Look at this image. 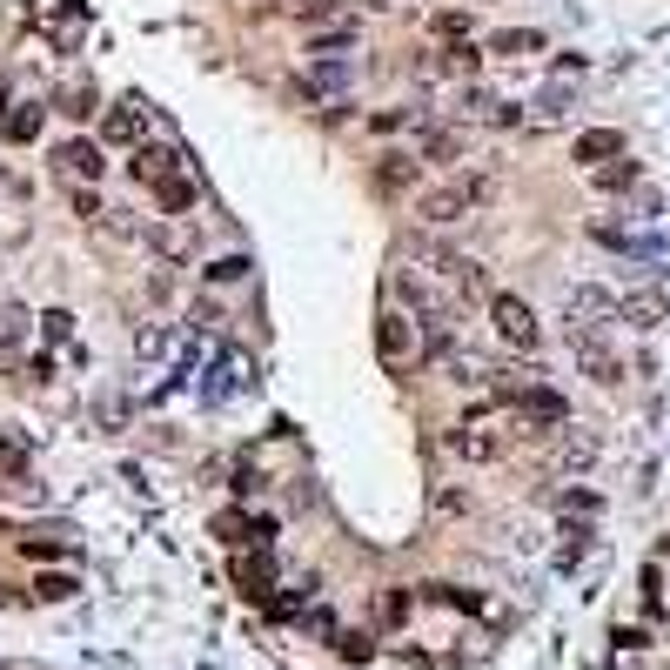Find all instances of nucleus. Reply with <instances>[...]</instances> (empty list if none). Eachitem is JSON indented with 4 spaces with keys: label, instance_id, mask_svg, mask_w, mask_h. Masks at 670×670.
Returning a JSON list of instances; mask_svg holds the SVG:
<instances>
[{
    "label": "nucleus",
    "instance_id": "obj_1",
    "mask_svg": "<svg viewBox=\"0 0 670 670\" xmlns=\"http://www.w3.org/2000/svg\"><path fill=\"white\" fill-rule=\"evenodd\" d=\"M376 356H382V369H416L423 362V322L409 309H396V302H382V315H376Z\"/></svg>",
    "mask_w": 670,
    "mask_h": 670
},
{
    "label": "nucleus",
    "instance_id": "obj_2",
    "mask_svg": "<svg viewBox=\"0 0 670 670\" xmlns=\"http://www.w3.org/2000/svg\"><path fill=\"white\" fill-rule=\"evenodd\" d=\"M490 188H496L490 175H463V181H449V188H429V195H416V222H429V228L463 222L476 201H490Z\"/></svg>",
    "mask_w": 670,
    "mask_h": 670
},
{
    "label": "nucleus",
    "instance_id": "obj_3",
    "mask_svg": "<svg viewBox=\"0 0 670 670\" xmlns=\"http://www.w3.org/2000/svg\"><path fill=\"white\" fill-rule=\"evenodd\" d=\"M490 329H496V342H510V349H523V356L543 342V329H536V309L523 302V295H490Z\"/></svg>",
    "mask_w": 670,
    "mask_h": 670
},
{
    "label": "nucleus",
    "instance_id": "obj_4",
    "mask_svg": "<svg viewBox=\"0 0 670 670\" xmlns=\"http://www.w3.org/2000/svg\"><path fill=\"white\" fill-rule=\"evenodd\" d=\"M449 449H456V456H463V463H490V456H503V436H496V429H449Z\"/></svg>",
    "mask_w": 670,
    "mask_h": 670
},
{
    "label": "nucleus",
    "instance_id": "obj_5",
    "mask_svg": "<svg viewBox=\"0 0 670 670\" xmlns=\"http://www.w3.org/2000/svg\"><path fill=\"white\" fill-rule=\"evenodd\" d=\"M617 155H624V134H617V128L577 134V161H583V168H603V161H617Z\"/></svg>",
    "mask_w": 670,
    "mask_h": 670
},
{
    "label": "nucleus",
    "instance_id": "obj_6",
    "mask_svg": "<svg viewBox=\"0 0 670 670\" xmlns=\"http://www.w3.org/2000/svg\"><path fill=\"white\" fill-rule=\"evenodd\" d=\"M148 195H155V208L161 215H188L195 208V181H181V175H161V181H148Z\"/></svg>",
    "mask_w": 670,
    "mask_h": 670
},
{
    "label": "nucleus",
    "instance_id": "obj_7",
    "mask_svg": "<svg viewBox=\"0 0 670 670\" xmlns=\"http://www.w3.org/2000/svg\"><path fill=\"white\" fill-rule=\"evenodd\" d=\"M416 188V155H382L376 161V195H409Z\"/></svg>",
    "mask_w": 670,
    "mask_h": 670
},
{
    "label": "nucleus",
    "instance_id": "obj_8",
    "mask_svg": "<svg viewBox=\"0 0 670 670\" xmlns=\"http://www.w3.org/2000/svg\"><path fill=\"white\" fill-rule=\"evenodd\" d=\"M128 168H134V181H161V175H175V168H181V155H175V148H148V141H134Z\"/></svg>",
    "mask_w": 670,
    "mask_h": 670
},
{
    "label": "nucleus",
    "instance_id": "obj_9",
    "mask_svg": "<svg viewBox=\"0 0 670 670\" xmlns=\"http://www.w3.org/2000/svg\"><path fill=\"white\" fill-rule=\"evenodd\" d=\"M617 315H624L630 329H657V322H664V295H657V289H637V295H624V302H617Z\"/></svg>",
    "mask_w": 670,
    "mask_h": 670
},
{
    "label": "nucleus",
    "instance_id": "obj_10",
    "mask_svg": "<svg viewBox=\"0 0 670 670\" xmlns=\"http://www.w3.org/2000/svg\"><path fill=\"white\" fill-rule=\"evenodd\" d=\"M101 141H121V148H134V141H141V101H121V108H108V121H101Z\"/></svg>",
    "mask_w": 670,
    "mask_h": 670
},
{
    "label": "nucleus",
    "instance_id": "obj_11",
    "mask_svg": "<svg viewBox=\"0 0 670 670\" xmlns=\"http://www.w3.org/2000/svg\"><path fill=\"white\" fill-rule=\"evenodd\" d=\"M235 583H242V597L268 603V590H275V563H268V557H242V563H235Z\"/></svg>",
    "mask_w": 670,
    "mask_h": 670
},
{
    "label": "nucleus",
    "instance_id": "obj_12",
    "mask_svg": "<svg viewBox=\"0 0 670 670\" xmlns=\"http://www.w3.org/2000/svg\"><path fill=\"white\" fill-rule=\"evenodd\" d=\"M61 168H67V175H81V181H101V168H108V161H101V141H67V148H61Z\"/></svg>",
    "mask_w": 670,
    "mask_h": 670
},
{
    "label": "nucleus",
    "instance_id": "obj_13",
    "mask_svg": "<svg viewBox=\"0 0 670 670\" xmlns=\"http://www.w3.org/2000/svg\"><path fill=\"white\" fill-rule=\"evenodd\" d=\"M456 155H463V134L456 128H429L416 141V161H456Z\"/></svg>",
    "mask_w": 670,
    "mask_h": 670
},
{
    "label": "nucleus",
    "instance_id": "obj_14",
    "mask_svg": "<svg viewBox=\"0 0 670 670\" xmlns=\"http://www.w3.org/2000/svg\"><path fill=\"white\" fill-rule=\"evenodd\" d=\"M490 47H496V54H516V61H523V54H543V34H536V27H503Z\"/></svg>",
    "mask_w": 670,
    "mask_h": 670
},
{
    "label": "nucleus",
    "instance_id": "obj_15",
    "mask_svg": "<svg viewBox=\"0 0 670 670\" xmlns=\"http://www.w3.org/2000/svg\"><path fill=\"white\" fill-rule=\"evenodd\" d=\"M34 597H41V603H67V597H81V583L67 577V570H47V577L34 583Z\"/></svg>",
    "mask_w": 670,
    "mask_h": 670
},
{
    "label": "nucleus",
    "instance_id": "obj_16",
    "mask_svg": "<svg viewBox=\"0 0 670 670\" xmlns=\"http://www.w3.org/2000/svg\"><path fill=\"white\" fill-rule=\"evenodd\" d=\"M590 175H597V188H610V195H617V188H630V181H637V161H603V168H590Z\"/></svg>",
    "mask_w": 670,
    "mask_h": 670
},
{
    "label": "nucleus",
    "instance_id": "obj_17",
    "mask_svg": "<svg viewBox=\"0 0 670 670\" xmlns=\"http://www.w3.org/2000/svg\"><path fill=\"white\" fill-rule=\"evenodd\" d=\"M402 617H409V590H382V597H376V624L396 630Z\"/></svg>",
    "mask_w": 670,
    "mask_h": 670
},
{
    "label": "nucleus",
    "instance_id": "obj_18",
    "mask_svg": "<svg viewBox=\"0 0 670 670\" xmlns=\"http://www.w3.org/2000/svg\"><path fill=\"white\" fill-rule=\"evenodd\" d=\"M570 315H583V322H590V315H617V302H610L603 289H577L570 295Z\"/></svg>",
    "mask_w": 670,
    "mask_h": 670
},
{
    "label": "nucleus",
    "instance_id": "obj_19",
    "mask_svg": "<svg viewBox=\"0 0 670 670\" xmlns=\"http://www.w3.org/2000/svg\"><path fill=\"white\" fill-rule=\"evenodd\" d=\"M429 34H436V41H469V14H456V7H449V14H436V21H429Z\"/></svg>",
    "mask_w": 670,
    "mask_h": 670
},
{
    "label": "nucleus",
    "instance_id": "obj_20",
    "mask_svg": "<svg viewBox=\"0 0 670 670\" xmlns=\"http://www.w3.org/2000/svg\"><path fill=\"white\" fill-rule=\"evenodd\" d=\"M590 456H597V443H590V436H563V443H557V463L563 469H583Z\"/></svg>",
    "mask_w": 670,
    "mask_h": 670
},
{
    "label": "nucleus",
    "instance_id": "obj_21",
    "mask_svg": "<svg viewBox=\"0 0 670 670\" xmlns=\"http://www.w3.org/2000/svg\"><path fill=\"white\" fill-rule=\"evenodd\" d=\"M335 650H342L349 664H369V657H376V644H369V630H342V637H335Z\"/></svg>",
    "mask_w": 670,
    "mask_h": 670
},
{
    "label": "nucleus",
    "instance_id": "obj_22",
    "mask_svg": "<svg viewBox=\"0 0 670 670\" xmlns=\"http://www.w3.org/2000/svg\"><path fill=\"white\" fill-rule=\"evenodd\" d=\"M7 141H34V134H41V108H21V114H7Z\"/></svg>",
    "mask_w": 670,
    "mask_h": 670
},
{
    "label": "nucleus",
    "instance_id": "obj_23",
    "mask_svg": "<svg viewBox=\"0 0 670 670\" xmlns=\"http://www.w3.org/2000/svg\"><path fill=\"white\" fill-rule=\"evenodd\" d=\"M248 268H255L248 255H222V262H208V268H201V275H208V282H242Z\"/></svg>",
    "mask_w": 670,
    "mask_h": 670
},
{
    "label": "nucleus",
    "instance_id": "obj_24",
    "mask_svg": "<svg viewBox=\"0 0 670 670\" xmlns=\"http://www.w3.org/2000/svg\"><path fill=\"white\" fill-rule=\"evenodd\" d=\"M349 81V61H315V88H342Z\"/></svg>",
    "mask_w": 670,
    "mask_h": 670
},
{
    "label": "nucleus",
    "instance_id": "obj_25",
    "mask_svg": "<svg viewBox=\"0 0 670 670\" xmlns=\"http://www.w3.org/2000/svg\"><path fill=\"white\" fill-rule=\"evenodd\" d=\"M61 114H74V121H81V114H94V94L88 88H67L61 94Z\"/></svg>",
    "mask_w": 670,
    "mask_h": 670
},
{
    "label": "nucleus",
    "instance_id": "obj_26",
    "mask_svg": "<svg viewBox=\"0 0 670 670\" xmlns=\"http://www.w3.org/2000/svg\"><path fill=\"white\" fill-rule=\"evenodd\" d=\"M41 329H47V342H61V335L74 329V315H67V309H47V315H41Z\"/></svg>",
    "mask_w": 670,
    "mask_h": 670
},
{
    "label": "nucleus",
    "instance_id": "obj_27",
    "mask_svg": "<svg viewBox=\"0 0 670 670\" xmlns=\"http://www.w3.org/2000/svg\"><path fill=\"white\" fill-rule=\"evenodd\" d=\"M329 14H342V0H302V21H329Z\"/></svg>",
    "mask_w": 670,
    "mask_h": 670
},
{
    "label": "nucleus",
    "instance_id": "obj_28",
    "mask_svg": "<svg viewBox=\"0 0 670 670\" xmlns=\"http://www.w3.org/2000/svg\"><path fill=\"white\" fill-rule=\"evenodd\" d=\"M74 215H88V222H101L108 208H101V195H88V188H81V195H74Z\"/></svg>",
    "mask_w": 670,
    "mask_h": 670
},
{
    "label": "nucleus",
    "instance_id": "obj_29",
    "mask_svg": "<svg viewBox=\"0 0 670 670\" xmlns=\"http://www.w3.org/2000/svg\"><path fill=\"white\" fill-rule=\"evenodd\" d=\"M563 510H570V516H590V510H597V496H590V490H563Z\"/></svg>",
    "mask_w": 670,
    "mask_h": 670
}]
</instances>
